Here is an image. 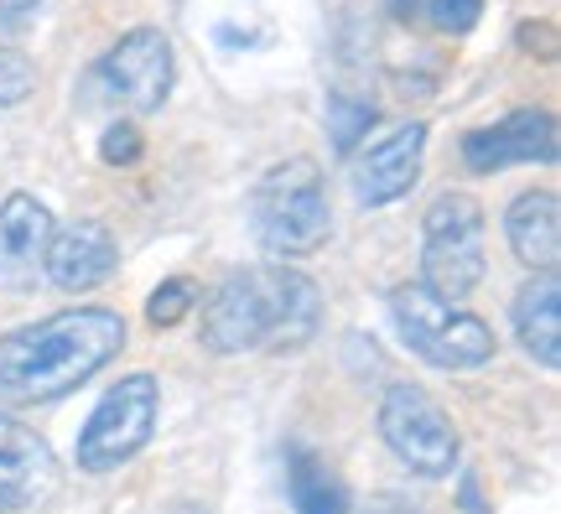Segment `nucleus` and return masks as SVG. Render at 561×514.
Segmentation results:
<instances>
[{"mask_svg":"<svg viewBox=\"0 0 561 514\" xmlns=\"http://www.w3.org/2000/svg\"><path fill=\"white\" fill-rule=\"evenodd\" d=\"M504 235H510V250L525 271H557L561 265V203L551 187H530L510 203L504 214Z\"/></svg>","mask_w":561,"mask_h":514,"instance_id":"ddd939ff","label":"nucleus"},{"mask_svg":"<svg viewBox=\"0 0 561 514\" xmlns=\"http://www.w3.org/2000/svg\"><path fill=\"white\" fill-rule=\"evenodd\" d=\"M42 271L58 292H94L121 271V244L100 218H73L68 229H53L47 250H42Z\"/></svg>","mask_w":561,"mask_h":514,"instance_id":"1a4fd4ad","label":"nucleus"},{"mask_svg":"<svg viewBox=\"0 0 561 514\" xmlns=\"http://www.w3.org/2000/svg\"><path fill=\"white\" fill-rule=\"evenodd\" d=\"M322 322L318 281L297 265H255L234 271L203 301V343L214 354H255V349H307Z\"/></svg>","mask_w":561,"mask_h":514,"instance_id":"f03ea898","label":"nucleus"},{"mask_svg":"<svg viewBox=\"0 0 561 514\" xmlns=\"http://www.w3.org/2000/svg\"><path fill=\"white\" fill-rule=\"evenodd\" d=\"M255 239H261L271 255H312L328 229H333V208H328V187H322V167L312 157H291L271 167L255 182Z\"/></svg>","mask_w":561,"mask_h":514,"instance_id":"7ed1b4c3","label":"nucleus"},{"mask_svg":"<svg viewBox=\"0 0 561 514\" xmlns=\"http://www.w3.org/2000/svg\"><path fill=\"white\" fill-rule=\"evenodd\" d=\"M100 157L110 161V167H130V161L140 157V130L136 125H110L100 140Z\"/></svg>","mask_w":561,"mask_h":514,"instance_id":"412c9836","label":"nucleus"},{"mask_svg":"<svg viewBox=\"0 0 561 514\" xmlns=\"http://www.w3.org/2000/svg\"><path fill=\"white\" fill-rule=\"evenodd\" d=\"M53 239V214L32 193H11L0 203V281H26L42 265Z\"/></svg>","mask_w":561,"mask_h":514,"instance_id":"4468645a","label":"nucleus"},{"mask_svg":"<svg viewBox=\"0 0 561 514\" xmlns=\"http://www.w3.org/2000/svg\"><path fill=\"white\" fill-rule=\"evenodd\" d=\"M178 79V62H172V42L161 37L157 26H136L125 32L100 62H94V83L104 89V100H115L121 110L151 115L167 104Z\"/></svg>","mask_w":561,"mask_h":514,"instance_id":"6e6552de","label":"nucleus"},{"mask_svg":"<svg viewBox=\"0 0 561 514\" xmlns=\"http://www.w3.org/2000/svg\"><path fill=\"white\" fill-rule=\"evenodd\" d=\"M421 11H426V21H432L437 32L462 37V32H473V26H479L483 0H421Z\"/></svg>","mask_w":561,"mask_h":514,"instance_id":"aec40b11","label":"nucleus"},{"mask_svg":"<svg viewBox=\"0 0 561 514\" xmlns=\"http://www.w3.org/2000/svg\"><path fill=\"white\" fill-rule=\"evenodd\" d=\"M421 157H426V125H396L390 136L369 140L354 157V198L364 208L405 198L421 178Z\"/></svg>","mask_w":561,"mask_h":514,"instance_id":"9d476101","label":"nucleus"},{"mask_svg":"<svg viewBox=\"0 0 561 514\" xmlns=\"http://www.w3.org/2000/svg\"><path fill=\"white\" fill-rule=\"evenodd\" d=\"M193 307H198V281L172 276L151 292V301H146V322H151V328H178Z\"/></svg>","mask_w":561,"mask_h":514,"instance_id":"f3484780","label":"nucleus"},{"mask_svg":"<svg viewBox=\"0 0 561 514\" xmlns=\"http://www.w3.org/2000/svg\"><path fill=\"white\" fill-rule=\"evenodd\" d=\"M380 436L411 473L447 478L458 468V432L421 385H390L380 400Z\"/></svg>","mask_w":561,"mask_h":514,"instance_id":"0eeeda50","label":"nucleus"},{"mask_svg":"<svg viewBox=\"0 0 561 514\" xmlns=\"http://www.w3.org/2000/svg\"><path fill=\"white\" fill-rule=\"evenodd\" d=\"M167 514H208V510H203V504H172Z\"/></svg>","mask_w":561,"mask_h":514,"instance_id":"b1692460","label":"nucleus"},{"mask_svg":"<svg viewBox=\"0 0 561 514\" xmlns=\"http://www.w3.org/2000/svg\"><path fill=\"white\" fill-rule=\"evenodd\" d=\"M32 89H37V68H32V58H26L21 47H5V42H0V110L26 104L32 100Z\"/></svg>","mask_w":561,"mask_h":514,"instance_id":"6ab92c4d","label":"nucleus"},{"mask_svg":"<svg viewBox=\"0 0 561 514\" xmlns=\"http://www.w3.org/2000/svg\"><path fill=\"white\" fill-rule=\"evenodd\" d=\"M369 125H375V104L348 100V94H328V136H333L339 151H354Z\"/></svg>","mask_w":561,"mask_h":514,"instance_id":"a211bd4d","label":"nucleus"},{"mask_svg":"<svg viewBox=\"0 0 561 514\" xmlns=\"http://www.w3.org/2000/svg\"><path fill=\"white\" fill-rule=\"evenodd\" d=\"M462 161L468 172H504L525 161H557V119L546 110H515L489 130L462 136Z\"/></svg>","mask_w":561,"mask_h":514,"instance_id":"9b49d317","label":"nucleus"},{"mask_svg":"<svg viewBox=\"0 0 561 514\" xmlns=\"http://www.w3.org/2000/svg\"><path fill=\"white\" fill-rule=\"evenodd\" d=\"M286 489H291L297 514H348V494H343L339 473L307 447H291V457H286Z\"/></svg>","mask_w":561,"mask_h":514,"instance_id":"dca6fc26","label":"nucleus"},{"mask_svg":"<svg viewBox=\"0 0 561 514\" xmlns=\"http://www.w3.org/2000/svg\"><path fill=\"white\" fill-rule=\"evenodd\" d=\"M390 317H396V328L401 338L411 343V354L426 358L432 369H479L494 358V328L483 322L479 312H468L458 301L437 297L432 286H421V281H401L396 292H390Z\"/></svg>","mask_w":561,"mask_h":514,"instance_id":"20e7f679","label":"nucleus"},{"mask_svg":"<svg viewBox=\"0 0 561 514\" xmlns=\"http://www.w3.org/2000/svg\"><path fill=\"white\" fill-rule=\"evenodd\" d=\"M515 338H520V349L541 369H557L561 364V281L557 271H541V276L520 286V297H515Z\"/></svg>","mask_w":561,"mask_h":514,"instance_id":"2eb2a0df","label":"nucleus"},{"mask_svg":"<svg viewBox=\"0 0 561 514\" xmlns=\"http://www.w3.org/2000/svg\"><path fill=\"white\" fill-rule=\"evenodd\" d=\"M157 415H161V385L151 375H125L121 385H110L104 400L94 406V415H89V426L79 432V447H73L79 468L83 473L125 468L151 442Z\"/></svg>","mask_w":561,"mask_h":514,"instance_id":"423d86ee","label":"nucleus"},{"mask_svg":"<svg viewBox=\"0 0 561 514\" xmlns=\"http://www.w3.org/2000/svg\"><path fill=\"white\" fill-rule=\"evenodd\" d=\"M42 16V0H0V32H21Z\"/></svg>","mask_w":561,"mask_h":514,"instance_id":"4be33fe9","label":"nucleus"},{"mask_svg":"<svg viewBox=\"0 0 561 514\" xmlns=\"http://www.w3.org/2000/svg\"><path fill=\"white\" fill-rule=\"evenodd\" d=\"M364 514H421V510L411 504V499H401V494H380Z\"/></svg>","mask_w":561,"mask_h":514,"instance_id":"5701e85b","label":"nucleus"},{"mask_svg":"<svg viewBox=\"0 0 561 514\" xmlns=\"http://www.w3.org/2000/svg\"><path fill=\"white\" fill-rule=\"evenodd\" d=\"M125 349V317L110 307H68L0 338V400L42 406L94 379Z\"/></svg>","mask_w":561,"mask_h":514,"instance_id":"f257e3e1","label":"nucleus"},{"mask_svg":"<svg viewBox=\"0 0 561 514\" xmlns=\"http://www.w3.org/2000/svg\"><path fill=\"white\" fill-rule=\"evenodd\" d=\"M0 514H5V510H0Z\"/></svg>","mask_w":561,"mask_h":514,"instance_id":"393cba45","label":"nucleus"},{"mask_svg":"<svg viewBox=\"0 0 561 514\" xmlns=\"http://www.w3.org/2000/svg\"><path fill=\"white\" fill-rule=\"evenodd\" d=\"M483 239H489L483 203L473 193H442L421 214V286H432L447 301H462L489 271Z\"/></svg>","mask_w":561,"mask_h":514,"instance_id":"39448f33","label":"nucleus"},{"mask_svg":"<svg viewBox=\"0 0 561 514\" xmlns=\"http://www.w3.org/2000/svg\"><path fill=\"white\" fill-rule=\"evenodd\" d=\"M58 489V457L32 426L0 415V510H37Z\"/></svg>","mask_w":561,"mask_h":514,"instance_id":"f8f14e48","label":"nucleus"}]
</instances>
